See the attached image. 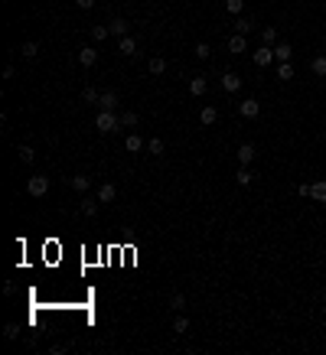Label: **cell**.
<instances>
[{
  "mask_svg": "<svg viewBox=\"0 0 326 355\" xmlns=\"http://www.w3.org/2000/svg\"><path fill=\"white\" fill-rule=\"evenodd\" d=\"M26 192H30L33 199H42L49 192V180L46 176H30V180H26Z\"/></svg>",
  "mask_w": 326,
  "mask_h": 355,
  "instance_id": "2",
  "label": "cell"
},
{
  "mask_svg": "<svg viewBox=\"0 0 326 355\" xmlns=\"http://www.w3.org/2000/svg\"><path fill=\"white\" fill-rule=\"evenodd\" d=\"M225 7H228V13H232V16H242L245 0H225Z\"/></svg>",
  "mask_w": 326,
  "mask_h": 355,
  "instance_id": "33",
  "label": "cell"
},
{
  "mask_svg": "<svg viewBox=\"0 0 326 355\" xmlns=\"http://www.w3.org/2000/svg\"><path fill=\"white\" fill-rule=\"evenodd\" d=\"M271 62H274V49L271 46H261V49H254V65H271Z\"/></svg>",
  "mask_w": 326,
  "mask_h": 355,
  "instance_id": "9",
  "label": "cell"
},
{
  "mask_svg": "<svg viewBox=\"0 0 326 355\" xmlns=\"http://www.w3.org/2000/svg\"><path fill=\"white\" fill-rule=\"evenodd\" d=\"M186 329H189V319L183 316V313H176V316H173V332H176V336H183Z\"/></svg>",
  "mask_w": 326,
  "mask_h": 355,
  "instance_id": "24",
  "label": "cell"
},
{
  "mask_svg": "<svg viewBox=\"0 0 326 355\" xmlns=\"http://www.w3.org/2000/svg\"><path fill=\"white\" fill-rule=\"evenodd\" d=\"M147 69H150V75H163V72H166V62H163L160 56H154V59H150V65H147Z\"/></svg>",
  "mask_w": 326,
  "mask_h": 355,
  "instance_id": "30",
  "label": "cell"
},
{
  "mask_svg": "<svg viewBox=\"0 0 326 355\" xmlns=\"http://www.w3.org/2000/svg\"><path fill=\"white\" fill-rule=\"evenodd\" d=\"M137 111H121V127H137Z\"/></svg>",
  "mask_w": 326,
  "mask_h": 355,
  "instance_id": "28",
  "label": "cell"
},
{
  "mask_svg": "<svg viewBox=\"0 0 326 355\" xmlns=\"http://www.w3.org/2000/svg\"><path fill=\"white\" fill-rule=\"evenodd\" d=\"M196 56H199V59H209V56H212V49H209V42H199V46H196Z\"/></svg>",
  "mask_w": 326,
  "mask_h": 355,
  "instance_id": "36",
  "label": "cell"
},
{
  "mask_svg": "<svg viewBox=\"0 0 326 355\" xmlns=\"http://www.w3.org/2000/svg\"><path fill=\"white\" fill-rule=\"evenodd\" d=\"M69 186H72V189H75V192H82V196H85V192H88V189H92V180H88V176H85V173H75V176H72V180H69Z\"/></svg>",
  "mask_w": 326,
  "mask_h": 355,
  "instance_id": "11",
  "label": "cell"
},
{
  "mask_svg": "<svg viewBox=\"0 0 326 355\" xmlns=\"http://www.w3.org/2000/svg\"><path fill=\"white\" fill-rule=\"evenodd\" d=\"M225 49L238 56V52H245V49H248V42H245V36H238V33H235V36H225Z\"/></svg>",
  "mask_w": 326,
  "mask_h": 355,
  "instance_id": "10",
  "label": "cell"
},
{
  "mask_svg": "<svg viewBox=\"0 0 326 355\" xmlns=\"http://www.w3.org/2000/svg\"><path fill=\"white\" fill-rule=\"evenodd\" d=\"M310 199L326 202V183H310Z\"/></svg>",
  "mask_w": 326,
  "mask_h": 355,
  "instance_id": "25",
  "label": "cell"
},
{
  "mask_svg": "<svg viewBox=\"0 0 326 355\" xmlns=\"http://www.w3.org/2000/svg\"><path fill=\"white\" fill-rule=\"evenodd\" d=\"M20 56H23V59H36V56H39V42H33V39L23 42V46H20Z\"/></svg>",
  "mask_w": 326,
  "mask_h": 355,
  "instance_id": "21",
  "label": "cell"
},
{
  "mask_svg": "<svg viewBox=\"0 0 326 355\" xmlns=\"http://www.w3.org/2000/svg\"><path fill=\"white\" fill-rule=\"evenodd\" d=\"M310 72H313V75H320V78H326V52H323V56H316V59L310 62Z\"/></svg>",
  "mask_w": 326,
  "mask_h": 355,
  "instance_id": "19",
  "label": "cell"
},
{
  "mask_svg": "<svg viewBox=\"0 0 326 355\" xmlns=\"http://www.w3.org/2000/svg\"><path fill=\"white\" fill-rule=\"evenodd\" d=\"M215 121H219V111L212 108V104H206V108L199 111V124H202V127H212Z\"/></svg>",
  "mask_w": 326,
  "mask_h": 355,
  "instance_id": "14",
  "label": "cell"
},
{
  "mask_svg": "<svg viewBox=\"0 0 326 355\" xmlns=\"http://www.w3.org/2000/svg\"><path fill=\"white\" fill-rule=\"evenodd\" d=\"M118 104H121L118 92H101V98H98V108L101 111H118Z\"/></svg>",
  "mask_w": 326,
  "mask_h": 355,
  "instance_id": "5",
  "label": "cell"
},
{
  "mask_svg": "<svg viewBox=\"0 0 326 355\" xmlns=\"http://www.w3.org/2000/svg\"><path fill=\"white\" fill-rule=\"evenodd\" d=\"M147 150H150L154 157H163V150H166V147H163V140H160V137H150V140H147Z\"/></svg>",
  "mask_w": 326,
  "mask_h": 355,
  "instance_id": "29",
  "label": "cell"
},
{
  "mask_svg": "<svg viewBox=\"0 0 326 355\" xmlns=\"http://www.w3.org/2000/svg\"><path fill=\"white\" fill-rule=\"evenodd\" d=\"M235 183H238V186H251V183H254V176H251L248 166H242V170L235 173Z\"/></svg>",
  "mask_w": 326,
  "mask_h": 355,
  "instance_id": "27",
  "label": "cell"
},
{
  "mask_svg": "<svg viewBox=\"0 0 326 355\" xmlns=\"http://www.w3.org/2000/svg\"><path fill=\"white\" fill-rule=\"evenodd\" d=\"M238 114H242V118H258V114H261V104L254 101V98H245V101L238 104Z\"/></svg>",
  "mask_w": 326,
  "mask_h": 355,
  "instance_id": "8",
  "label": "cell"
},
{
  "mask_svg": "<svg viewBox=\"0 0 326 355\" xmlns=\"http://www.w3.org/2000/svg\"><path fill=\"white\" fill-rule=\"evenodd\" d=\"M170 309H173V313H183V309H186V297H183L180 290L170 294Z\"/></svg>",
  "mask_w": 326,
  "mask_h": 355,
  "instance_id": "22",
  "label": "cell"
},
{
  "mask_svg": "<svg viewBox=\"0 0 326 355\" xmlns=\"http://www.w3.org/2000/svg\"><path fill=\"white\" fill-rule=\"evenodd\" d=\"M297 192H300V196L307 199V196H310V183H300V186H297Z\"/></svg>",
  "mask_w": 326,
  "mask_h": 355,
  "instance_id": "38",
  "label": "cell"
},
{
  "mask_svg": "<svg viewBox=\"0 0 326 355\" xmlns=\"http://www.w3.org/2000/svg\"><path fill=\"white\" fill-rule=\"evenodd\" d=\"M261 39H264V46H277V30H274V26H264Z\"/></svg>",
  "mask_w": 326,
  "mask_h": 355,
  "instance_id": "26",
  "label": "cell"
},
{
  "mask_svg": "<svg viewBox=\"0 0 326 355\" xmlns=\"http://www.w3.org/2000/svg\"><path fill=\"white\" fill-rule=\"evenodd\" d=\"M238 88H242V78L235 75V72H225V75H222V92L232 95V92H238Z\"/></svg>",
  "mask_w": 326,
  "mask_h": 355,
  "instance_id": "15",
  "label": "cell"
},
{
  "mask_svg": "<svg viewBox=\"0 0 326 355\" xmlns=\"http://www.w3.org/2000/svg\"><path fill=\"white\" fill-rule=\"evenodd\" d=\"M75 7H78V10H92L95 0H75Z\"/></svg>",
  "mask_w": 326,
  "mask_h": 355,
  "instance_id": "37",
  "label": "cell"
},
{
  "mask_svg": "<svg viewBox=\"0 0 326 355\" xmlns=\"http://www.w3.org/2000/svg\"><path fill=\"white\" fill-rule=\"evenodd\" d=\"M118 52H124V56H137V39L134 36H121L118 39Z\"/></svg>",
  "mask_w": 326,
  "mask_h": 355,
  "instance_id": "16",
  "label": "cell"
},
{
  "mask_svg": "<svg viewBox=\"0 0 326 355\" xmlns=\"http://www.w3.org/2000/svg\"><path fill=\"white\" fill-rule=\"evenodd\" d=\"M95 127H98V134H114V130L121 127V114L98 111V114H95Z\"/></svg>",
  "mask_w": 326,
  "mask_h": 355,
  "instance_id": "1",
  "label": "cell"
},
{
  "mask_svg": "<svg viewBox=\"0 0 326 355\" xmlns=\"http://www.w3.org/2000/svg\"><path fill=\"white\" fill-rule=\"evenodd\" d=\"M101 98V95H98V88H92V85H85L82 88V101H88V104H95V101H98Z\"/></svg>",
  "mask_w": 326,
  "mask_h": 355,
  "instance_id": "31",
  "label": "cell"
},
{
  "mask_svg": "<svg viewBox=\"0 0 326 355\" xmlns=\"http://www.w3.org/2000/svg\"><path fill=\"white\" fill-rule=\"evenodd\" d=\"M251 30H254V23L248 20V16H238V20H235V33H238V36H248Z\"/></svg>",
  "mask_w": 326,
  "mask_h": 355,
  "instance_id": "20",
  "label": "cell"
},
{
  "mask_svg": "<svg viewBox=\"0 0 326 355\" xmlns=\"http://www.w3.org/2000/svg\"><path fill=\"white\" fill-rule=\"evenodd\" d=\"M206 92H209V82H206V78H192V82H189V95H196V98H202Z\"/></svg>",
  "mask_w": 326,
  "mask_h": 355,
  "instance_id": "18",
  "label": "cell"
},
{
  "mask_svg": "<svg viewBox=\"0 0 326 355\" xmlns=\"http://www.w3.org/2000/svg\"><path fill=\"white\" fill-rule=\"evenodd\" d=\"M108 36H111L108 26H92V39H95V42H104Z\"/></svg>",
  "mask_w": 326,
  "mask_h": 355,
  "instance_id": "32",
  "label": "cell"
},
{
  "mask_svg": "<svg viewBox=\"0 0 326 355\" xmlns=\"http://www.w3.org/2000/svg\"><path fill=\"white\" fill-rule=\"evenodd\" d=\"M4 336H7V339H16V336H20V326H16V323H7V326H4Z\"/></svg>",
  "mask_w": 326,
  "mask_h": 355,
  "instance_id": "35",
  "label": "cell"
},
{
  "mask_svg": "<svg viewBox=\"0 0 326 355\" xmlns=\"http://www.w3.org/2000/svg\"><path fill=\"white\" fill-rule=\"evenodd\" d=\"M16 153H20V160H23V163H33V160H36V150H33V147H20V150H16Z\"/></svg>",
  "mask_w": 326,
  "mask_h": 355,
  "instance_id": "34",
  "label": "cell"
},
{
  "mask_svg": "<svg viewBox=\"0 0 326 355\" xmlns=\"http://www.w3.org/2000/svg\"><path fill=\"white\" fill-rule=\"evenodd\" d=\"M235 157H238V163H242V166L254 163V144H248V140H245V144L238 147V153H235Z\"/></svg>",
  "mask_w": 326,
  "mask_h": 355,
  "instance_id": "13",
  "label": "cell"
},
{
  "mask_svg": "<svg viewBox=\"0 0 326 355\" xmlns=\"http://www.w3.org/2000/svg\"><path fill=\"white\" fill-rule=\"evenodd\" d=\"M78 62H82L85 69H92L95 62H98V49H95V46H82V49H78Z\"/></svg>",
  "mask_w": 326,
  "mask_h": 355,
  "instance_id": "6",
  "label": "cell"
},
{
  "mask_svg": "<svg viewBox=\"0 0 326 355\" xmlns=\"http://www.w3.org/2000/svg\"><path fill=\"white\" fill-rule=\"evenodd\" d=\"M277 78L280 82H290V78H294V65H290V62H277Z\"/></svg>",
  "mask_w": 326,
  "mask_h": 355,
  "instance_id": "23",
  "label": "cell"
},
{
  "mask_svg": "<svg viewBox=\"0 0 326 355\" xmlns=\"http://www.w3.org/2000/svg\"><path fill=\"white\" fill-rule=\"evenodd\" d=\"M274 59L277 62H290L294 59V46H290V42H277L274 46Z\"/></svg>",
  "mask_w": 326,
  "mask_h": 355,
  "instance_id": "17",
  "label": "cell"
},
{
  "mask_svg": "<svg viewBox=\"0 0 326 355\" xmlns=\"http://www.w3.org/2000/svg\"><path fill=\"white\" fill-rule=\"evenodd\" d=\"M144 147L147 144H144V137H140V134H127L124 137V150H127V153H140Z\"/></svg>",
  "mask_w": 326,
  "mask_h": 355,
  "instance_id": "12",
  "label": "cell"
},
{
  "mask_svg": "<svg viewBox=\"0 0 326 355\" xmlns=\"http://www.w3.org/2000/svg\"><path fill=\"white\" fill-rule=\"evenodd\" d=\"M95 196H98V202H101V206H111V202L118 199V189H114L111 183H101V186H98V192H95Z\"/></svg>",
  "mask_w": 326,
  "mask_h": 355,
  "instance_id": "4",
  "label": "cell"
},
{
  "mask_svg": "<svg viewBox=\"0 0 326 355\" xmlns=\"http://www.w3.org/2000/svg\"><path fill=\"white\" fill-rule=\"evenodd\" d=\"M98 206H101V202H98V196H85L78 209H82V215H85V218H95V215H98Z\"/></svg>",
  "mask_w": 326,
  "mask_h": 355,
  "instance_id": "7",
  "label": "cell"
},
{
  "mask_svg": "<svg viewBox=\"0 0 326 355\" xmlns=\"http://www.w3.org/2000/svg\"><path fill=\"white\" fill-rule=\"evenodd\" d=\"M108 30H111V36H131V23L124 20V16H114V20L108 23Z\"/></svg>",
  "mask_w": 326,
  "mask_h": 355,
  "instance_id": "3",
  "label": "cell"
}]
</instances>
